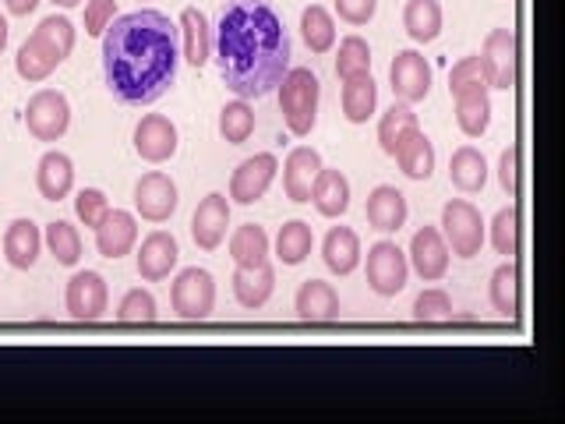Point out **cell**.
Instances as JSON below:
<instances>
[{"label": "cell", "mask_w": 565, "mask_h": 424, "mask_svg": "<svg viewBox=\"0 0 565 424\" xmlns=\"http://www.w3.org/2000/svg\"><path fill=\"white\" fill-rule=\"evenodd\" d=\"M234 297H237V305L247 308V311H255L262 308L265 300L273 297L276 290V273H273V265L269 262H262V265H252V269H244V265H237V273H234Z\"/></svg>", "instance_id": "obj_22"}, {"label": "cell", "mask_w": 565, "mask_h": 424, "mask_svg": "<svg viewBox=\"0 0 565 424\" xmlns=\"http://www.w3.org/2000/svg\"><path fill=\"white\" fill-rule=\"evenodd\" d=\"M406 276H411V265H406L399 244L379 241L367 247V287L379 297H396L406 287Z\"/></svg>", "instance_id": "obj_8"}, {"label": "cell", "mask_w": 565, "mask_h": 424, "mask_svg": "<svg viewBox=\"0 0 565 424\" xmlns=\"http://www.w3.org/2000/svg\"><path fill=\"white\" fill-rule=\"evenodd\" d=\"M393 159L399 163V170L411 177V181H428V177L435 173V146L420 128H411L399 138Z\"/></svg>", "instance_id": "obj_21"}, {"label": "cell", "mask_w": 565, "mask_h": 424, "mask_svg": "<svg viewBox=\"0 0 565 424\" xmlns=\"http://www.w3.org/2000/svg\"><path fill=\"white\" fill-rule=\"evenodd\" d=\"M46 247H50V255L57 258V265H78L82 258V234H78V226H71L64 220H53L46 226Z\"/></svg>", "instance_id": "obj_39"}, {"label": "cell", "mask_w": 565, "mask_h": 424, "mask_svg": "<svg viewBox=\"0 0 565 424\" xmlns=\"http://www.w3.org/2000/svg\"><path fill=\"white\" fill-rule=\"evenodd\" d=\"M300 35H305V43L311 53H329L335 46V22L326 8H305L300 11Z\"/></svg>", "instance_id": "obj_36"}, {"label": "cell", "mask_w": 565, "mask_h": 424, "mask_svg": "<svg viewBox=\"0 0 565 424\" xmlns=\"http://www.w3.org/2000/svg\"><path fill=\"white\" fill-rule=\"evenodd\" d=\"M491 305L502 318H520V269L512 258L491 273Z\"/></svg>", "instance_id": "obj_34"}, {"label": "cell", "mask_w": 565, "mask_h": 424, "mask_svg": "<svg viewBox=\"0 0 565 424\" xmlns=\"http://www.w3.org/2000/svg\"><path fill=\"white\" fill-rule=\"evenodd\" d=\"M114 14H117L114 0H88V4H85V32L88 35H103L106 25L114 22Z\"/></svg>", "instance_id": "obj_46"}, {"label": "cell", "mask_w": 565, "mask_h": 424, "mask_svg": "<svg viewBox=\"0 0 565 424\" xmlns=\"http://www.w3.org/2000/svg\"><path fill=\"white\" fill-rule=\"evenodd\" d=\"M276 170H279V159L273 152H258L252 159L234 170L230 177V199L237 205H255L258 199H265V191L276 181Z\"/></svg>", "instance_id": "obj_11"}, {"label": "cell", "mask_w": 565, "mask_h": 424, "mask_svg": "<svg viewBox=\"0 0 565 424\" xmlns=\"http://www.w3.org/2000/svg\"><path fill=\"white\" fill-rule=\"evenodd\" d=\"M491 244H494V252L505 255V258L520 255V212H516V205H509V209L499 212V216H494Z\"/></svg>", "instance_id": "obj_40"}, {"label": "cell", "mask_w": 565, "mask_h": 424, "mask_svg": "<svg viewBox=\"0 0 565 424\" xmlns=\"http://www.w3.org/2000/svg\"><path fill=\"white\" fill-rule=\"evenodd\" d=\"M170 305L184 322H205L212 308H216V279H212L209 269H199V265L177 273L170 287Z\"/></svg>", "instance_id": "obj_6"}, {"label": "cell", "mask_w": 565, "mask_h": 424, "mask_svg": "<svg viewBox=\"0 0 565 424\" xmlns=\"http://www.w3.org/2000/svg\"><path fill=\"white\" fill-rule=\"evenodd\" d=\"M364 71H371V46L361 35H347L340 43V57H335V75L353 78V75H364Z\"/></svg>", "instance_id": "obj_41"}, {"label": "cell", "mask_w": 565, "mask_h": 424, "mask_svg": "<svg viewBox=\"0 0 565 424\" xmlns=\"http://www.w3.org/2000/svg\"><path fill=\"white\" fill-rule=\"evenodd\" d=\"M449 181L459 188V191H484L488 184V159L477 152L473 146H463L452 152V163H449Z\"/></svg>", "instance_id": "obj_31"}, {"label": "cell", "mask_w": 565, "mask_h": 424, "mask_svg": "<svg viewBox=\"0 0 565 424\" xmlns=\"http://www.w3.org/2000/svg\"><path fill=\"white\" fill-rule=\"evenodd\" d=\"M367 223L382 230V234H396V230L406 223V199L399 188L379 184L367 194Z\"/></svg>", "instance_id": "obj_27"}, {"label": "cell", "mask_w": 565, "mask_h": 424, "mask_svg": "<svg viewBox=\"0 0 565 424\" xmlns=\"http://www.w3.org/2000/svg\"><path fill=\"white\" fill-rule=\"evenodd\" d=\"M294 311L300 322H311V326H326L340 318V297L322 279H308L300 283V290L294 297Z\"/></svg>", "instance_id": "obj_18"}, {"label": "cell", "mask_w": 565, "mask_h": 424, "mask_svg": "<svg viewBox=\"0 0 565 424\" xmlns=\"http://www.w3.org/2000/svg\"><path fill=\"white\" fill-rule=\"evenodd\" d=\"M117 322L120 326H149L156 322V297L149 290H128L117 308Z\"/></svg>", "instance_id": "obj_42"}, {"label": "cell", "mask_w": 565, "mask_h": 424, "mask_svg": "<svg viewBox=\"0 0 565 424\" xmlns=\"http://www.w3.org/2000/svg\"><path fill=\"white\" fill-rule=\"evenodd\" d=\"M340 99H343V117L350 124H367V117L375 114V106H379V85H375V78H371V71L343 78Z\"/></svg>", "instance_id": "obj_30"}, {"label": "cell", "mask_w": 565, "mask_h": 424, "mask_svg": "<svg viewBox=\"0 0 565 424\" xmlns=\"http://www.w3.org/2000/svg\"><path fill=\"white\" fill-rule=\"evenodd\" d=\"M35 188L46 202H61L75 188V163L64 152H46L35 167Z\"/></svg>", "instance_id": "obj_23"}, {"label": "cell", "mask_w": 565, "mask_h": 424, "mask_svg": "<svg viewBox=\"0 0 565 424\" xmlns=\"http://www.w3.org/2000/svg\"><path fill=\"white\" fill-rule=\"evenodd\" d=\"M75 212L85 226H99L106 220V212H110V202H106V194L99 188H82L78 199H75Z\"/></svg>", "instance_id": "obj_45"}, {"label": "cell", "mask_w": 565, "mask_h": 424, "mask_svg": "<svg viewBox=\"0 0 565 424\" xmlns=\"http://www.w3.org/2000/svg\"><path fill=\"white\" fill-rule=\"evenodd\" d=\"M318 170H322V156L315 149L300 146L287 156V163H282V191H287L290 202H311V184Z\"/></svg>", "instance_id": "obj_20"}, {"label": "cell", "mask_w": 565, "mask_h": 424, "mask_svg": "<svg viewBox=\"0 0 565 424\" xmlns=\"http://www.w3.org/2000/svg\"><path fill=\"white\" fill-rule=\"evenodd\" d=\"M315 247V237H311V226L305 220H290L279 226L276 234V255L282 265H300Z\"/></svg>", "instance_id": "obj_35"}, {"label": "cell", "mask_w": 565, "mask_h": 424, "mask_svg": "<svg viewBox=\"0 0 565 424\" xmlns=\"http://www.w3.org/2000/svg\"><path fill=\"white\" fill-rule=\"evenodd\" d=\"M456 124L459 131L467 138H481L491 124V96H488V85H473V88H463V93H456Z\"/></svg>", "instance_id": "obj_24"}, {"label": "cell", "mask_w": 565, "mask_h": 424, "mask_svg": "<svg viewBox=\"0 0 565 424\" xmlns=\"http://www.w3.org/2000/svg\"><path fill=\"white\" fill-rule=\"evenodd\" d=\"M4 8L11 14H18V18H25V14H32L35 8H40V0H4Z\"/></svg>", "instance_id": "obj_49"}, {"label": "cell", "mask_w": 565, "mask_h": 424, "mask_svg": "<svg viewBox=\"0 0 565 424\" xmlns=\"http://www.w3.org/2000/svg\"><path fill=\"white\" fill-rule=\"evenodd\" d=\"M441 241L452 255L459 258H473L481 255L484 247V220L470 202L463 199H452L441 209Z\"/></svg>", "instance_id": "obj_5"}, {"label": "cell", "mask_w": 565, "mask_h": 424, "mask_svg": "<svg viewBox=\"0 0 565 424\" xmlns=\"http://www.w3.org/2000/svg\"><path fill=\"white\" fill-rule=\"evenodd\" d=\"M403 29L414 43H435L441 32V4L438 0H411L403 11Z\"/></svg>", "instance_id": "obj_32"}, {"label": "cell", "mask_w": 565, "mask_h": 424, "mask_svg": "<svg viewBox=\"0 0 565 424\" xmlns=\"http://www.w3.org/2000/svg\"><path fill=\"white\" fill-rule=\"evenodd\" d=\"M138 241V220L124 209H110L96 226V252L103 258H124Z\"/></svg>", "instance_id": "obj_19"}, {"label": "cell", "mask_w": 565, "mask_h": 424, "mask_svg": "<svg viewBox=\"0 0 565 424\" xmlns=\"http://www.w3.org/2000/svg\"><path fill=\"white\" fill-rule=\"evenodd\" d=\"M181 199H177V184L163 170H149L146 177H138L135 184V209L141 212V220L149 223H167Z\"/></svg>", "instance_id": "obj_12"}, {"label": "cell", "mask_w": 565, "mask_h": 424, "mask_svg": "<svg viewBox=\"0 0 565 424\" xmlns=\"http://www.w3.org/2000/svg\"><path fill=\"white\" fill-rule=\"evenodd\" d=\"M516 177H520V149L509 146L502 152V159H499V184H502V191L509 194V199H516V191H520Z\"/></svg>", "instance_id": "obj_47"}, {"label": "cell", "mask_w": 565, "mask_h": 424, "mask_svg": "<svg viewBox=\"0 0 565 424\" xmlns=\"http://www.w3.org/2000/svg\"><path fill=\"white\" fill-rule=\"evenodd\" d=\"M226 226H230L226 194H220V191L205 194V199L199 202V209H194V216H191L194 244H199L202 252H216V247L223 244V237H226Z\"/></svg>", "instance_id": "obj_14"}, {"label": "cell", "mask_w": 565, "mask_h": 424, "mask_svg": "<svg viewBox=\"0 0 565 424\" xmlns=\"http://www.w3.org/2000/svg\"><path fill=\"white\" fill-rule=\"evenodd\" d=\"M4 46H8V18L0 14V53H4Z\"/></svg>", "instance_id": "obj_50"}, {"label": "cell", "mask_w": 565, "mask_h": 424, "mask_svg": "<svg viewBox=\"0 0 565 424\" xmlns=\"http://www.w3.org/2000/svg\"><path fill=\"white\" fill-rule=\"evenodd\" d=\"M318 99H322V85H318L311 67H290L279 82V110L287 120L290 135L305 138L311 135L318 120Z\"/></svg>", "instance_id": "obj_4"}, {"label": "cell", "mask_w": 565, "mask_h": 424, "mask_svg": "<svg viewBox=\"0 0 565 424\" xmlns=\"http://www.w3.org/2000/svg\"><path fill=\"white\" fill-rule=\"evenodd\" d=\"M230 258H234L237 265H244V269L269 262V234H265L258 223L237 226L234 237H230Z\"/></svg>", "instance_id": "obj_33"}, {"label": "cell", "mask_w": 565, "mask_h": 424, "mask_svg": "<svg viewBox=\"0 0 565 424\" xmlns=\"http://www.w3.org/2000/svg\"><path fill=\"white\" fill-rule=\"evenodd\" d=\"M220 135L230 146H244L255 135V110L247 106V99H234L220 110Z\"/></svg>", "instance_id": "obj_37"}, {"label": "cell", "mask_w": 565, "mask_h": 424, "mask_svg": "<svg viewBox=\"0 0 565 424\" xmlns=\"http://www.w3.org/2000/svg\"><path fill=\"white\" fill-rule=\"evenodd\" d=\"M177 258H181L177 237L167 234V230H152V234L141 241V247H138V276L146 279V283L167 279L177 269Z\"/></svg>", "instance_id": "obj_16"}, {"label": "cell", "mask_w": 565, "mask_h": 424, "mask_svg": "<svg viewBox=\"0 0 565 424\" xmlns=\"http://www.w3.org/2000/svg\"><path fill=\"white\" fill-rule=\"evenodd\" d=\"M473 85H488V75H484V64H481V53L477 57H463L459 64H452L449 71V93H463V88H473Z\"/></svg>", "instance_id": "obj_44"}, {"label": "cell", "mask_w": 565, "mask_h": 424, "mask_svg": "<svg viewBox=\"0 0 565 424\" xmlns=\"http://www.w3.org/2000/svg\"><path fill=\"white\" fill-rule=\"evenodd\" d=\"M135 152L146 163H167L177 156V128L163 114H149L135 128Z\"/></svg>", "instance_id": "obj_15"}, {"label": "cell", "mask_w": 565, "mask_h": 424, "mask_svg": "<svg viewBox=\"0 0 565 424\" xmlns=\"http://www.w3.org/2000/svg\"><path fill=\"white\" fill-rule=\"evenodd\" d=\"M177 32H181L184 61L191 67H205L209 57H212V29H209V18L199 8H184Z\"/></svg>", "instance_id": "obj_26"}, {"label": "cell", "mask_w": 565, "mask_h": 424, "mask_svg": "<svg viewBox=\"0 0 565 424\" xmlns=\"http://www.w3.org/2000/svg\"><path fill=\"white\" fill-rule=\"evenodd\" d=\"M40 247H43V234L40 226L32 220H14L4 234V258L14 269H32L35 258H40Z\"/></svg>", "instance_id": "obj_29"}, {"label": "cell", "mask_w": 565, "mask_h": 424, "mask_svg": "<svg viewBox=\"0 0 565 424\" xmlns=\"http://www.w3.org/2000/svg\"><path fill=\"white\" fill-rule=\"evenodd\" d=\"M414 318L417 322H449L452 318V300L446 290H424L414 300Z\"/></svg>", "instance_id": "obj_43"}, {"label": "cell", "mask_w": 565, "mask_h": 424, "mask_svg": "<svg viewBox=\"0 0 565 424\" xmlns=\"http://www.w3.org/2000/svg\"><path fill=\"white\" fill-rule=\"evenodd\" d=\"M388 85H393L399 103L414 106L431 93V64L417 50H399L393 67H388Z\"/></svg>", "instance_id": "obj_13"}, {"label": "cell", "mask_w": 565, "mask_h": 424, "mask_svg": "<svg viewBox=\"0 0 565 424\" xmlns=\"http://www.w3.org/2000/svg\"><path fill=\"white\" fill-rule=\"evenodd\" d=\"M516 32L512 29H494L488 32L484 50H481V64L488 75V88H516Z\"/></svg>", "instance_id": "obj_10"}, {"label": "cell", "mask_w": 565, "mask_h": 424, "mask_svg": "<svg viewBox=\"0 0 565 424\" xmlns=\"http://www.w3.org/2000/svg\"><path fill=\"white\" fill-rule=\"evenodd\" d=\"M311 202L322 212L326 220H340L350 209V181L340 170H318L315 184H311Z\"/></svg>", "instance_id": "obj_25"}, {"label": "cell", "mask_w": 565, "mask_h": 424, "mask_svg": "<svg viewBox=\"0 0 565 424\" xmlns=\"http://www.w3.org/2000/svg\"><path fill=\"white\" fill-rule=\"evenodd\" d=\"M411 128H420L417 114L411 110V103H396L393 110L382 114V120H379V146H382V152L393 156L396 146H399V138Z\"/></svg>", "instance_id": "obj_38"}, {"label": "cell", "mask_w": 565, "mask_h": 424, "mask_svg": "<svg viewBox=\"0 0 565 424\" xmlns=\"http://www.w3.org/2000/svg\"><path fill=\"white\" fill-rule=\"evenodd\" d=\"M67 315L75 322H99L110 308V290H106V279L93 269L75 273L67 279V294H64Z\"/></svg>", "instance_id": "obj_9"}, {"label": "cell", "mask_w": 565, "mask_h": 424, "mask_svg": "<svg viewBox=\"0 0 565 424\" xmlns=\"http://www.w3.org/2000/svg\"><path fill=\"white\" fill-rule=\"evenodd\" d=\"M25 128L40 141H57L71 128V103L57 88H40L25 106Z\"/></svg>", "instance_id": "obj_7"}, {"label": "cell", "mask_w": 565, "mask_h": 424, "mask_svg": "<svg viewBox=\"0 0 565 424\" xmlns=\"http://www.w3.org/2000/svg\"><path fill=\"white\" fill-rule=\"evenodd\" d=\"M411 262L420 279L438 283L441 276L449 273V247L441 241V230L438 226H420L414 241H411Z\"/></svg>", "instance_id": "obj_17"}, {"label": "cell", "mask_w": 565, "mask_h": 424, "mask_svg": "<svg viewBox=\"0 0 565 424\" xmlns=\"http://www.w3.org/2000/svg\"><path fill=\"white\" fill-rule=\"evenodd\" d=\"M322 258L329 265V273L350 276L361 262V237L350 226H332L322 241Z\"/></svg>", "instance_id": "obj_28"}, {"label": "cell", "mask_w": 565, "mask_h": 424, "mask_svg": "<svg viewBox=\"0 0 565 424\" xmlns=\"http://www.w3.org/2000/svg\"><path fill=\"white\" fill-rule=\"evenodd\" d=\"M71 50H75V25H71L64 14H50L35 25L29 40L18 46L14 71L25 82H46L53 71L67 61Z\"/></svg>", "instance_id": "obj_3"}, {"label": "cell", "mask_w": 565, "mask_h": 424, "mask_svg": "<svg viewBox=\"0 0 565 424\" xmlns=\"http://www.w3.org/2000/svg\"><path fill=\"white\" fill-rule=\"evenodd\" d=\"M212 57L237 99H262L290 71V35L269 0H230L220 14Z\"/></svg>", "instance_id": "obj_1"}, {"label": "cell", "mask_w": 565, "mask_h": 424, "mask_svg": "<svg viewBox=\"0 0 565 424\" xmlns=\"http://www.w3.org/2000/svg\"><path fill=\"white\" fill-rule=\"evenodd\" d=\"M181 64V32L159 11H131L103 32V75L128 106H146L170 93Z\"/></svg>", "instance_id": "obj_2"}, {"label": "cell", "mask_w": 565, "mask_h": 424, "mask_svg": "<svg viewBox=\"0 0 565 424\" xmlns=\"http://www.w3.org/2000/svg\"><path fill=\"white\" fill-rule=\"evenodd\" d=\"M53 4H61V8H78L82 0H53Z\"/></svg>", "instance_id": "obj_51"}, {"label": "cell", "mask_w": 565, "mask_h": 424, "mask_svg": "<svg viewBox=\"0 0 565 424\" xmlns=\"http://www.w3.org/2000/svg\"><path fill=\"white\" fill-rule=\"evenodd\" d=\"M335 11L350 25H367L379 11V0H335Z\"/></svg>", "instance_id": "obj_48"}]
</instances>
